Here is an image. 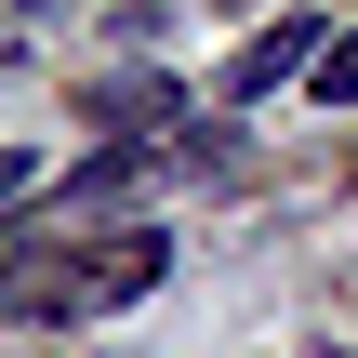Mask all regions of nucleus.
<instances>
[{
	"label": "nucleus",
	"mask_w": 358,
	"mask_h": 358,
	"mask_svg": "<svg viewBox=\"0 0 358 358\" xmlns=\"http://www.w3.org/2000/svg\"><path fill=\"white\" fill-rule=\"evenodd\" d=\"M159 266H173V239L159 226H93V239H27V252H0V306L13 319H106V306H133V292H159Z\"/></svg>",
	"instance_id": "f257e3e1"
},
{
	"label": "nucleus",
	"mask_w": 358,
	"mask_h": 358,
	"mask_svg": "<svg viewBox=\"0 0 358 358\" xmlns=\"http://www.w3.org/2000/svg\"><path fill=\"white\" fill-rule=\"evenodd\" d=\"M319 53H332V40H319V13H279V27H252V40H239V66H226V106H266L279 80H319Z\"/></svg>",
	"instance_id": "f03ea898"
},
{
	"label": "nucleus",
	"mask_w": 358,
	"mask_h": 358,
	"mask_svg": "<svg viewBox=\"0 0 358 358\" xmlns=\"http://www.w3.org/2000/svg\"><path fill=\"white\" fill-rule=\"evenodd\" d=\"M159 173V146H106V159H80V199H120V186H146Z\"/></svg>",
	"instance_id": "7ed1b4c3"
},
{
	"label": "nucleus",
	"mask_w": 358,
	"mask_h": 358,
	"mask_svg": "<svg viewBox=\"0 0 358 358\" xmlns=\"http://www.w3.org/2000/svg\"><path fill=\"white\" fill-rule=\"evenodd\" d=\"M319 93H332V106H358V27L332 40V53H319Z\"/></svg>",
	"instance_id": "20e7f679"
},
{
	"label": "nucleus",
	"mask_w": 358,
	"mask_h": 358,
	"mask_svg": "<svg viewBox=\"0 0 358 358\" xmlns=\"http://www.w3.org/2000/svg\"><path fill=\"white\" fill-rule=\"evenodd\" d=\"M27 186H40V159H27V146H0V199H27Z\"/></svg>",
	"instance_id": "39448f33"
}]
</instances>
